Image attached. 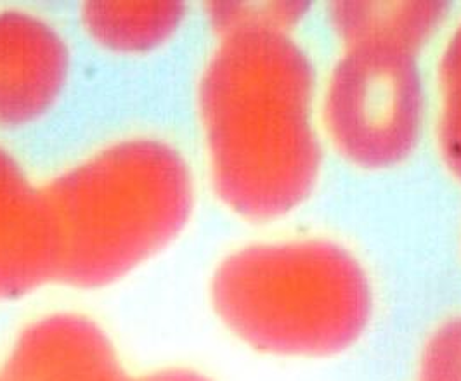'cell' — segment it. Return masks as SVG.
Masks as SVG:
<instances>
[{"label":"cell","instance_id":"cell-11","mask_svg":"<svg viewBox=\"0 0 461 381\" xmlns=\"http://www.w3.org/2000/svg\"><path fill=\"white\" fill-rule=\"evenodd\" d=\"M305 11L300 2L276 4H240V2H215L210 4V16L221 35L245 28H271L285 32L297 22Z\"/></svg>","mask_w":461,"mask_h":381},{"label":"cell","instance_id":"cell-6","mask_svg":"<svg viewBox=\"0 0 461 381\" xmlns=\"http://www.w3.org/2000/svg\"><path fill=\"white\" fill-rule=\"evenodd\" d=\"M68 69V45L54 26L30 13H0V129L44 116L65 89Z\"/></svg>","mask_w":461,"mask_h":381},{"label":"cell","instance_id":"cell-7","mask_svg":"<svg viewBox=\"0 0 461 381\" xmlns=\"http://www.w3.org/2000/svg\"><path fill=\"white\" fill-rule=\"evenodd\" d=\"M2 381H142L122 367L108 335L89 317L50 314L16 338Z\"/></svg>","mask_w":461,"mask_h":381},{"label":"cell","instance_id":"cell-4","mask_svg":"<svg viewBox=\"0 0 461 381\" xmlns=\"http://www.w3.org/2000/svg\"><path fill=\"white\" fill-rule=\"evenodd\" d=\"M324 123L339 151L361 167L382 168L408 157L421 125L415 54L347 47L328 82Z\"/></svg>","mask_w":461,"mask_h":381},{"label":"cell","instance_id":"cell-9","mask_svg":"<svg viewBox=\"0 0 461 381\" xmlns=\"http://www.w3.org/2000/svg\"><path fill=\"white\" fill-rule=\"evenodd\" d=\"M185 7L181 2H87L82 24L95 44L140 54L162 47L179 30Z\"/></svg>","mask_w":461,"mask_h":381},{"label":"cell","instance_id":"cell-2","mask_svg":"<svg viewBox=\"0 0 461 381\" xmlns=\"http://www.w3.org/2000/svg\"><path fill=\"white\" fill-rule=\"evenodd\" d=\"M59 276L78 288L115 283L170 245L189 221L191 170L170 144L134 137L69 167L46 187Z\"/></svg>","mask_w":461,"mask_h":381},{"label":"cell","instance_id":"cell-8","mask_svg":"<svg viewBox=\"0 0 461 381\" xmlns=\"http://www.w3.org/2000/svg\"><path fill=\"white\" fill-rule=\"evenodd\" d=\"M446 13L442 2H337L331 18L347 47L380 45L415 54Z\"/></svg>","mask_w":461,"mask_h":381},{"label":"cell","instance_id":"cell-5","mask_svg":"<svg viewBox=\"0 0 461 381\" xmlns=\"http://www.w3.org/2000/svg\"><path fill=\"white\" fill-rule=\"evenodd\" d=\"M59 276V247L46 187L0 148V302L16 300Z\"/></svg>","mask_w":461,"mask_h":381},{"label":"cell","instance_id":"cell-1","mask_svg":"<svg viewBox=\"0 0 461 381\" xmlns=\"http://www.w3.org/2000/svg\"><path fill=\"white\" fill-rule=\"evenodd\" d=\"M312 92L311 63L285 32L222 35L202 75L198 106L213 189L238 215L276 219L312 189L321 163Z\"/></svg>","mask_w":461,"mask_h":381},{"label":"cell","instance_id":"cell-3","mask_svg":"<svg viewBox=\"0 0 461 381\" xmlns=\"http://www.w3.org/2000/svg\"><path fill=\"white\" fill-rule=\"evenodd\" d=\"M212 302L236 337L283 356H331L365 331L368 279L326 241L254 245L230 255L212 279Z\"/></svg>","mask_w":461,"mask_h":381},{"label":"cell","instance_id":"cell-13","mask_svg":"<svg viewBox=\"0 0 461 381\" xmlns=\"http://www.w3.org/2000/svg\"><path fill=\"white\" fill-rule=\"evenodd\" d=\"M142 381H210L205 376L189 369H165L144 376Z\"/></svg>","mask_w":461,"mask_h":381},{"label":"cell","instance_id":"cell-10","mask_svg":"<svg viewBox=\"0 0 461 381\" xmlns=\"http://www.w3.org/2000/svg\"><path fill=\"white\" fill-rule=\"evenodd\" d=\"M438 146L449 170L461 180V24L438 68Z\"/></svg>","mask_w":461,"mask_h":381},{"label":"cell","instance_id":"cell-12","mask_svg":"<svg viewBox=\"0 0 461 381\" xmlns=\"http://www.w3.org/2000/svg\"><path fill=\"white\" fill-rule=\"evenodd\" d=\"M420 381H461V317L442 324L429 340L420 362Z\"/></svg>","mask_w":461,"mask_h":381},{"label":"cell","instance_id":"cell-14","mask_svg":"<svg viewBox=\"0 0 461 381\" xmlns=\"http://www.w3.org/2000/svg\"><path fill=\"white\" fill-rule=\"evenodd\" d=\"M0 381H2V378H0Z\"/></svg>","mask_w":461,"mask_h":381}]
</instances>
